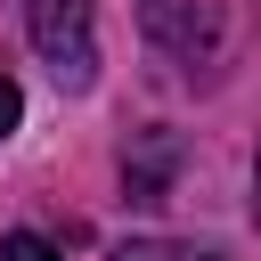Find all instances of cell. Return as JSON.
Listing matches in <instances>:
<instances>
[{
  "instance_id": "obj_2",
  "label": "cell",
  "mask_w": 261,
  "mask_h": 261,
  "mask_svg": "<svg viewBox=\"0 0 261 261\" xmlns=\"http://www.w3.org/2000/svg\"><path fill=\"white\" fill-rule=\"evenodd\" d=\"M114 261H220L212 245H171V237H122Z\"/></svg>"
},
{
  "instance_id": "obj_3",
  "label": "cell",
  "mask_w": 261,
  "mask_h": 261,
  "mask_svg": "<svg viewBox=\"0 0 261 261\" xmlns=\"http://www.w3.org/2000/svg\"><path fill=\"white\" fill-rule=\"evenodd\" d=\"M0 261H65V253H57L49 237H33V228H8V237H0Z\"/></svg>"
},
{
  "instance_id": "obj_1",
  "label": "cell",
  "mask_w": 261,
  "mask_h": 261,
  "mask_svg": "<svg viewBox=\"0 0 261 261\" xmlns=\"http://www.w3.org/2000/svg\"><path fill=\"white\" fill-rule=\"evenodd\" d=\"M33 49L49 57V73H57L65 90H90V73H98L90 0H33Z\"/></svg>"
},
{
  "instance_id": "obj_4",
  "label": "cell",
  "mask_w": 261,
  "mask_h": 261,
  "mask_svg": "<svg viewBox=\"0 0 261 261\" xmlns=\"http://www.w3.org/2000/svg\"><path fill=\"white\" fill-rule=\"evenodd\" d=\"M16 114H24V90H16V82H8V73H0V139H8V130H16Z\"/></svg>"
}]
</instances>
